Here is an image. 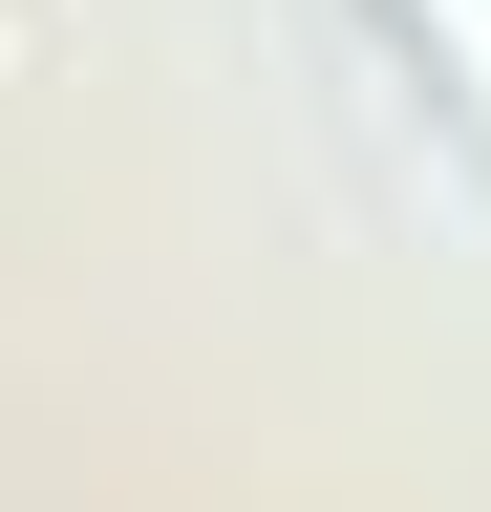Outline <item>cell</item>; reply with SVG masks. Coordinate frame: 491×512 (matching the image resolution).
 <instances>
[{
	"label": "cell",
	"instance_id": "cell-1",
	"mask_svg": "<svg viewBox=\"0 0 491 512\" xmlns=\"http://www.w3.org/2000/svg\"><path fill=\"white\" fill-rule=\"evenodd\" d=\"M406 43H427V64H449V107L491 128V0H406Z\"/></svg>",
	"mask_w": 491,
	"mask_h": 512
}]
</instances>
